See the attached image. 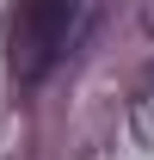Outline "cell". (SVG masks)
Returning <instances> with one entry per match:
<instances>
[{
	"mask_svg": "<svg viewBox=\"0 0 154 160\" xmlns=\"http://www.w3.org/2000/svg\"><path fill=\"white\" fill-rule=\"evenodd\" d=\"M80 0H19L13 6V25H6V68L19 86H37L49 68L68 49V31H74Z\"/></svg>",
	"mask_w": 154,
	"mask_h": 160,
	"instance_id": "1",
	"label": "cell"
}]
</instances>
